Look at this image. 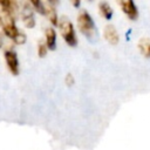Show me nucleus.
I'll use <instances>...</instances> for the list:
<instances>
[{
  "mask_svg": "<svg viewBox=\"0 0 150 150\" xmlns=\"http://www.w3.org/2000/svg\"><path fill=\"white\" fill-rule=\"evenodd\" d=\"M2 33L15 45H23L27 41V36L23 32H21L15 25L14 16L11 14L2 13Z\"/></svg>",
  "mask_w": 150,
  "mask_h": 150,
  "instance_id": "f257e3e1",
  "label": "nucleus"
},
{
  "mask_svg": "<svg viewBox=\"0 0 150 150\" xmlns=\"http://www.w3.org/2000/svg\"><path fill=\"white\" fill-rule=\"evenodd\" d=\"M69 1H70L71 6H73V7H75V8L80 7V5H81V0H69Z\"/></svg>",
  "mask_w": 150,
  "mask_h": 150,
  "instance_id": "f3484780",
  "label": "nucleus"
},
{
  "mask_svg": "<svg viewBox=\"0 0 150 150\" xmlns=\"http://www.w3.org/2000/svg\"><path fill=\"white\" fill-rule=\"evenodd\" d=\"M120 8L122 9V12L125 14V16L134 21V20H137L138 18V9L135 5V1L134 0H116Z\"/></svg>",
  "mask_w": 150,
  "mask_h": 150,
  "instance_id": "39448f33",
  "label": "nucleus"
},
{
  "mask_svg": "<svg viewBox=\"0 0 150 150\" xmlns=\"http://www.w3.org/2000/svg\"><path fill=\"white\" fill-rule=\"evenodd\" d=\"M48 1V4H50V5H53V6H55L57 2H59V0H47Z\"/></svg>",
  "mask_w": 150,
  "mask_h": 150,
  "instance_id": "a211bd4d",
  "label": "nucleus"
},
{
  "mask_svg": "<svg viewBox=\"0 0 150 150\" xmlns=\"http://www.w3.org/2000/svg\"><path fill=\"white\" fill-rule=\"evenodd\" d=\"M48 19V21L50 22V25L53 27L59 25V16H57V12L55 9V6L50 5V4H46L45 5V14Z\"/></svg>",
  "mask_w": 150,
  "mask_h": 150,
  "instance_id": "1a4fd4ad",
  "label": "nucleus"
},
{
  "mask_svg": "<svg viewBox=\"0 0 150 150\" xmlns=\"http://www.w3.org/2000/svg\"><path fill=\"white\" fill-rule=\"evenodd\" d=\"M27 1L29 2V5L34 11H36L42 15L45 14V4L42 2V0H27Z\"/></svg>",
  "mask_w": 150,
  "mask_h": 150,
  "instance_id": "ddd939ff",
  "label": "nucleus"
},
{
  "mask_svg": "<svg viewBox=\"0 0 150 150\" xmlns=\"http://www.w3.org/2000/svg\"><path fill=\"white\" fill-rule=\"evenodd\" d=\"M103 36L105 39V41L109 43V45H112V46H116L118 42H120V35H118V32L116 29L115 26L112 25H107L103 29Z\"/></svg>",
  "mask_w": 150,
  "mask_h": 150,
  "instance_id": "0eeeda50",
  "label": "nucleus"
},
{
  "mask_svg": "<svg viewBox=\"0 0 150 150\" xmlns=\"http://www.w3.org/2000/svg\"><path fill=\"white\" fill-rule=\"evenodd\" d=\"M57 27H59V30H60V34H61L63 41L69 47H76L77 46V36H76L73 22L68 18L62 16L61 19H59Z\"/></svg>",
  "mask_w": 150,
  "mask_h": 150,
  "instance_id": "7ed1b4c3",
  "label": "nucleus"
},
{
  "mask_svg": "<svg viewBox=\"0 0 150 150\" xmlns=\"http://www.w3.org/2000/svg\"><path fill=\"white\" fill-rule=\"evenodd\" d=\"M21 19L26 28H34L35 27V15H34V9L32 8L30 5L26 4L23 6L22 13H21Z\"/></svg>",
  "mask_w": 150,
  "mask_h": 150,
  "instance_id": "423d86ee",
  "label": "nucleus"
},
{
  "mask_svg": "<svg viewBox=\"0 0 150 150\" xmlns=\"http://www.w3.org/2000/svg\"><path fill=\"white\" fill-rule=\"evenodd\" d=\"M4 59L9 73L14 76H18L20 74V62L18 54L13 49H6L4 52Z\"/></svg>",
  "mask_w": 150,
  "mask_h": 150,
  "instance_id": "20e7f679",
  "label": "nucleus"
},
{
  "mask_svg": "<svg viewBox=\"0 0 150 150\" xmlns=\"http://www.w3.org/2000/svg\"><path fill=\"white\" fill-rule=\"evenodd\" d=\"M77 27L80 29V32L89 40H95L96 39V27H95V22L91 18V15L89 14L88 11L82 9L80 11V13L77 14Z\"/></svg>",
  "mask_w": 150,
  "mask_h": 150,
  "instance_id": "f03ea898",
  "label": "nucleus"
},
{
  "mask_svg": "<svg viewBox=\"0 0 150 150\" xmlns=\"http://www.w3.org/2000/svg\"><path fill=\"white\" fill-rule=\"evenodd\" d=\"M45 43L48 48V50H55L56 49V30L54 27H48L45 30Z\"/></svg>",
  "mask_w": 150,
  "mask_h": 150,
  "instance_id": "6e6552de",
  "label": "nucleus"
},
{
  "mask_svg": "<svg viewBox=\"0 0 150 150\" xmlns=\"http://www.w3.org/2000/svg\"><path fill=\"white\" fill-rule=\"evenodd\" d=\"M18 1L16 0H0V8L2 13L11 14L14 16V13L18 9Z\"/></svg>",
  "mask_w": 150,
  "mask_h": 150,
  "instance_id": "9d476101",
  "label": "nucleus"
},
{
  "mask_svg": "<svg viewBox=\"0 0 150 150\" xmlns=\"http://www.w3.org/2000/svg\"><path fill=\"white\" fill-rule=\"evenodd\" d=\"M36 52H38V56L41 57V59L45 57L48 54V48H47L45 41H39L38 47H36Z\"/></svg>",
  "mask_w": 150,
  "mask_h": 150,
  "instance_id": "4468645a",
  "label": "nucleus"
},
{
  "mask_svg": "<svg viewBox=\"0 0 150 150\" xmlns=\"http://www.w3.org/2000/svg\"><path fill=\"white\" fill-rule=\"evenodd\" d=\"M137 48H138V52L145 59H150V39L149 38L139 39L137 43Z\"/></svg>",
  "mask_w": 150,
  "mask_h": 150,
  "instance_id": "9b49d317",
  "label": "nucleus"
},
{
  "mask_svg": "<svg viewBox=\"0 0 150 150\" xmlns=\"http://www.w3.org/2000/svg\"><path fill=\"white\" fill-rule=\"evenodd\" d=\"M98 11H100V14L102 15V18H104L105 20H111L112 19L114 11H112L111 6L109 5V2H107V1H100V4H98Z\"/></svg>",
  "mask_w": 150,
  "mask_h": 150,
  "instance_id": "f8f14e48",
  "label": "nucleus"
},
{
  "mask_svg": "<svg viewBox=\"0 0 150 150\" xmlns=\"http://www.w3.org/2000/svg\"><path fill=\"white\" fill-rule=\"evenodd\" d=\"M64 83L67 87H73L75 84V77L71 73H68L66 76H64Z\"/></svg>",
  "mask_w": 150,
  "mask_h": 150,
  "instance_id": "2eb2a0df",
  "label": "nucleus"
},
{
  "mask_svg": "<svg viewBox=\"0 0 150 150\" xmlns=\"http://www.w3.org/2000/svg\"><path fill=\"white\" fill-rule=\"evenodd\" d=\"M2 46H4V33H2V20L0 15V48H2Z\"/></svg>",
  "mask_w": 150,
  "mask_h": 150,
  "instance_id": "dca6fc26",
  "label": "nucleus"
}]
</instances>
